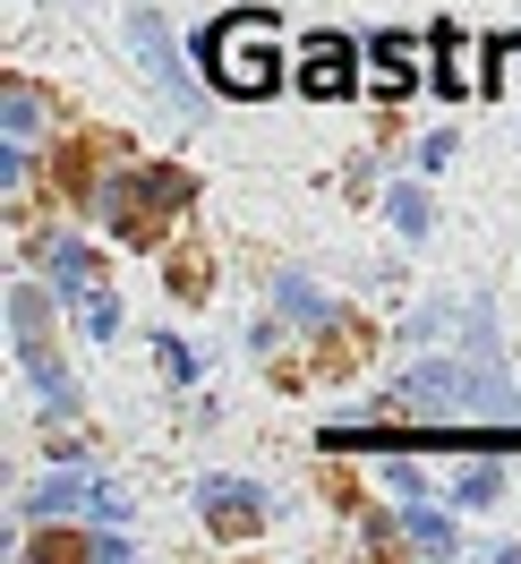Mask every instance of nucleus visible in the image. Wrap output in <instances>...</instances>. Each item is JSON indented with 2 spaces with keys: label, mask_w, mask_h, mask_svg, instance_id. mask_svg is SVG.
I'll list each match as a JSON object with an SVG mask.
<instances>
[{
  "label": "nucleus",
  "mask_w": 521,
  "mask_h": 564,
  "mask_svg": "<svg viewBox=\"0 0 521 564\" xmlns=\"http://www.w3.org/2000/svg\"><path fill=\"white\" fill-rule=\"evenodd\" d=\"M197 52H206V77L222 86V95H240V104H257V95H274V86H282L274 18H265V9H231V18H214Z\"/></svg>",
  "instance_id": "obj_1"
},
{
  "label": "nucleus",
  "mask_w": 521,
  "mask_h": 564,
  "mask_svg": "<svg viewBox=\"0 0 521 564\" xmlns=\"http://www.w3.org/2000/svg\"><path fill=\"white\" fill-rule=\"evenodd\" d=\"M188 197H197V180L172 172V163H154V172L104 180V188H95V214H104V223H111L129 248H154V231H163V223H172Z\"/></svg>",
  "instance_id": "obj_2"
},
{
  "label": "nucleus",
  "mask_w": 521,
  "mask_h": 564,
  "mask_svg": "<svg viewBox=\"0 0 521 564\" xmlns=\"http://www.w3.org/2000/svg\"><path fill=\"white\" fill-rule=\"evenodd\" d=\"M52 300H43L35 282H18L9 291V351H18V368H26V386H35V402H52V411H77V377L52 359Z\"/></svg>",
  "instance_id": "obj_3"
},
{
  "label": "nucleus",
  "mask_w": 521,
  "mask_h": 564,
  "mask_svg": "<svg viewBox=\"0 0 521 564\" xmlns=\"http://www.w3.org/2000/svg\"><path fill=\"white\" fill-rule=\"evenodd\" d=\"M129 52H138V69L163 86V104H172L180 120H197V111H206V104H197V77H188V61H180V43H172V26H163L154 9L129 18Z\"/></svg>",
  "instance_id": "obj_4"
},
{
  "label": "nucleus",
  "mask_w": 521,
  "mask_h": 564,
  "mask_svg": "<svg viewBox=\"0 0 521 564\" xmlns=\"http://www.w3.org/2000/svg\"><path fill=\"white\" fill-rule=\"evenodd\" d=\"M359 61H368V43L350 35H300V95L308 104H359Z\"/></svg>",
  "instance_id": "obj_5"
},
{
  "label": "nucleus",
  "mask_w": 521,
  "mask_h": 564,
  "mask_svg": "<svg viewBox=\"0 0 521 564\" xmlns=\"http://www.w3.org/2000/svg\"><path fill=\"white\" fill-rule=\"evenodd\" d=\"M427 43H436V69H427V86H436L445 104H470V95L487 104V43L462 35V26H436Z\"/></svg>",
  "instance_id": "obj_6"
},
{
  "label": "nucleus",
  "mask_w": 521,
  "mask_h": 564,
  "mask_svg": "<svg viewBox=\"0 0 521 564\" xmlns=\"http://www.w3.org/2000/svg\"><path fill=\"white\" fill-rule=\"evenodd\" d=\"M197 513H206L222 539H248V530L274 522V496L257 488V479H197Z\"/></svg>",
  "instance_id": "obj_7"
},
{
  "label": "nucleus",
  "mask_w": 521,
  "mask_h": 564,
  "mask_svg": "<svg viewBox=\"0 0 521 564\" xmlns=\"http://www.w3.org/2000/svg\"><path fill=\"white\" fill-rule=\"evenodd\" d=\"M35 265H43V282H52V291H61V300H86V291H95V282H104V265H95V248L86 240H69V231H61V240H35Z\"/></svg>",
  "instance_id": "obj_8"
},
{
  "label": "nucleus",
  "mask_w": 521,
  "mask_h": 564,
  "mask_svg": "<svg viewBox=\"0 0 521 564\" xmlns=\"http://www.w3.org/2000/svg\"><path fill=\"white\" fill-rule=\"evenodd\" d=\"M86 505H95V470H52V479H35V488L18 496V513H26V522H61V513H86Z\"/></svg>",
  "instance_id": "obj_9"
},
{
  "label": "nucleus",
  "mask_w": 521,
  "mask_h": 564,
  "mask_svg": "<svg viewBox=\"0 0 521 564\" xmlns=\"http://www.w3.org/2000/svg\"><path fill=\"white\" fill-rule=\"evenodd\" d=\"M402 539H411L419 556H462V522H453L445 505H427V496H402Z\"/></svg>",
  "instance_id": "obj_10"
},
{
  "label": "nucleus",
  "mask_w": 521,
  "mask_h": 564,
  "mask_svg": "<svg viewBox=\"0 0 521 564\" xmlns=\"http://www.w3.org/2000/svg\"><path fill=\"white\" fill-rule=\"evenodd\" d=\"M274 308H282L291 325H308V334H316V325H334V300H325L308 274H291V265L274 274Z\"/></svg>",
  "instance_id": "obj_11"
},
{
  "label": "nucleus",
  "mask_w": 521,
  "mask_h": 564,
  "mask_svg": "<svg viewBox=\"0 0 521 564\" xmlns=\"http://www.w3.org/2000/svg\"><path fill=\"white\" fill-rule=\"evenodd\" d=\"M384 214H393L402 240H427V231H436V197H427L419 180H393V188H384Z\"/></svg>",
  "instance_id": "obj_12"
},
{
  "label": "nucleus",
  "mask_w": 521,
  "mask_h": 564,
  "mask_svg": "<svg viewBox=\"0 0 521 564\" xmlns=\"http://www.w3.org/2000/svg\"><path fill=\"white\" fill-rule=\"evenodd\" d=\"M504 488H513L504 462H470V470L453 479V505H462V513H487V505H504Z\"/></svg>",
  "instance_id": "obj_13"
},
{
  "label": "nucleus",
  "mask_w": 521,
  "mask_h": 564,
  "mask_svg": "<svg viewBox=\"0 0 521 564\" xmlns=\"http://www.w3.org/2000/svg\"><path fill=\"white\" fill-rule=\"evenodd\" d=\"M35 129H43V95L26 77H9L0 86V138H35Z\"/></svg>",
  "instance_id": "obj_14"
},
{
  "label": "nucleus",
  "mask_w": 521,
  "mask_h": 564,
  "mask_svg": "<svg viewBox=\"0 0 521 564\" xmlns=\"http://www.w3.org/2000/svg\"><path fill=\"white\" fill-rule=\"evenodd\" d=\"M359 43H368L377 69H393L402 86H419V35H359Z\"/></svg>",
  "instance_id": "obj_15"
},
{
  "label": "nucleus",
  "mask_w": 521,
  "mask_h": 564,
  "mask_svg": "<svg viewBox=\"0 0 521 564\" xmlns=\"http://www.w3.org/2000/svg\"><path fill=\"white\" fill-rule=\"evenodd\" d=\"M77 325H86V334H95V343H111V334H120V300H111L104 282H95V291H86V300H77Z\"/></svg>",
  "instance_id": "obj_16"
},
{
  "label": "nucleus",
  "mask_w": 521,
  "mask_h": 564,
  "mask_svg": "<svg viewBox=\"0 0 521 564\" xmlns=\"http://www.w3.org/2000/svg\"><path fill=\"white\" fill-rule=\"evenodd\" d=\"M26 180H35V138H0V188L18 197Z\"/></svg>",
  "instance_id": "obj_17"
},
{
  "label": "nucleus",
  "mask_w": 521,
  "mask_h": 564,
  "mask_svg": "<svg viewBox=\"0 0 521 564\" xmlns=\"http://www.w3.org/2000/svg\"><path fill=\"white\" fill-rule=\"evenodd\" d=\"M154 359H163V377H172V386H197V351H188L180 334H154Z\"/></svg>",
  "instance_id": "obj_18"
},
{
  "label": "nucleus",
  "mask_w": 521,
  "mask_h": 564,
  "mask_svg": "<svg viewBox=\"0 0 521 564\" xmlns=\"http://www.w3.org/2000/svg\"><path fill=\"white\" fill-rule=\"evenodd\" d=\"M513 52H521L513 35H496V43H487V104L504 95V77H513Z\"/></svg>",
  "instance_id": "obj_19"
},
{
  "label": "nucleus",
  "mask_w": 521,
  "mask_h": 564,
  "mask_svg": "<svg viewBox=\"0 0 521 564\" xmlns=\"http://www.w3.org/2000/svg\"><path fill=\"white\" fill-rule=\"evenodd\" d=\"M86 522H129V496L111 488V479H95V505H86Z\"/></svg>",
  "instance_id": "obj_20"
},
{
  "label": "nucleus",
  "mask_w": 521,
  "mask_h": 564,
  "mask_svg": "<svg viewBox=\"0 0 521 564\" xmlns=\"http://www.w3.org/2000/svg\"><path fill=\"white\" fill-rule=\"evenodd\" d=\"M453 163V129H427V138H419V172H445Z\"/></svg>",
  "instance_id": "obj_21"
},
{
  "label": "nucleus",
  "mask_w": 521,
  "mask_h": 564,
  "mask_svg": "<svg viewBox=\"0 0 521 564\" xmlns=\"http://www.w3.org/2000/svg\"><path fill=\"white\" fill-rule=\"evenodd\" d=\"M377 479H384L393 496H427V488H419V470H411V462H377Z\"/></svg>",
  "instance_id": "obj_22"
}]
</instances>
